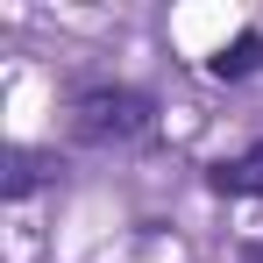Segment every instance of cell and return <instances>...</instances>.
Masks as SVG:
<instances>
[{
	"label": "cell",
	"instance_id": "obj_2",
	"mask_svg": "<svg viewBox=\"0 0 263 263\" xmlns=\"http://www.w3.org/2000/svg\"><path fill=\"white\" fill-rule=\"evenodd\" d=\"M206 185L228 192V199H263V142L249 149V157H220L214 171H206Z\"/></svg>",
	"mask_w": 263,
	"mask_h": 263
},
{
	"label": "cell",
	"instance_id": "obj_3",
	"mask_svg": "<svg viewBox=\"0 0 263 263\" xmlns=\"http://www.w3.org/2000/svg\"><path fill=\"white\" fill-rule=\"evenodd\" d=\"M43 178H57V157H43V149H7V178H0L7 199H29Z\"/></svg>",
	"mask_w": 263,
	"mask_h": 263
},
{
	"label": "cell",
	"instance_id": "obj_1",
	"mask_svg": "<svg viewBox=\"0 0 263 263\" xmlns=\"http://www.w3.org/2000/svg\"><path fill=\"white\" fill-rule=\"evenodd\" d=\"M157 121V100L135 86H92L71 100V135L79 142H135Z\"/></svg>",
	"mask_w": 263,
	"mask_h": 263
},
{
	"label": "cell",
	"instance_id": "obj_5",
	"mask_svg": "<svg viewBox=\"0 0 263 263\" xmlns=\"http://www.w3.org/2000/svg\"><path fill=\"white\" fill-rule=\"evenodd\" d=\"M242 263H263V249H249V256H242Z\"/></svg>",
	"mask_w": 263,
	"mask_h": 263
},
{
	"label": "cell",
	"instance_id": "obj_4",
	"mask_svg": "<svg viewBox=\"0 0 263 263\" xmlns=\"http://www.w3.org/2000/svg\"><path fill=\"white\" fill-rule=\"evenodd\" d=\"M206 71H214V79H249V71H263V36L242 29L235 43H220L214 57H206Z\"/></svg>",
	"mask_w": 263,
	"mask_h": 263
}]
</instances>
